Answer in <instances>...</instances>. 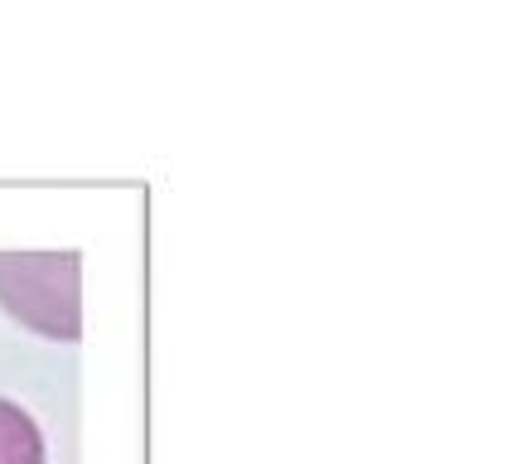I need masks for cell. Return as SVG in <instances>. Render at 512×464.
<instances>
[{"instance_id":"6da1fadb","label":"cell","mask_w":512,"mask_h":464,"mask_svg":"<svg viewBox=\"0 0 512 464\" xmlns=\"http://www.w3.org/2000/svg\"><path fill=\"white\" fill-rule=\"evenodd\" d=\"M0 305L44 339L83 334V257L78 252H0Z\"/></svg>"},{"instance_id":"7a4b0ae2","label":"cell","mask_w":512,"mask_h":464,"mask_svg":"<svg viewBox=\"0 0 512 464\" xmlns=\"http://www.w3.org/2000/svg\"><path fill=\"white\" fill-rule=\"evenodd\" d=\"M0 464H44V435L10 397H0Z\"/></svg>"}]
</instances>
